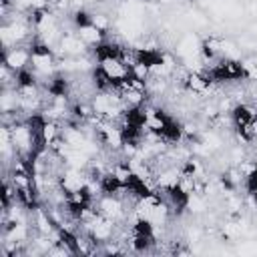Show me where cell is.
I'll use <instances>...</instances> for the list:
<instances>
[{"label": "cell", "instance_id": "6da1fadb", "mask_svg": "<svg viewBox=\"0 0 257 257\" xmlns=\"http://www.w3.org/2000/svg\"><path fill=\"white\" fill-rule=\"evenodd\" d=\"M94 209L100 215L112 219L114 223H124V219H126V201H124V197L100 195L96 199V203H94Z\"/></svg>", "mask_w": 257, "mask_h": 257}, {"label": "cell", "instance_id": "7a4b0ae2", "mask_svg": "<svg viewBox=\"0 0 257 257\" xmlns=\"http://www.w3.org/2000/svg\"><path fill=\"white\" fill-rule=\"evenodd\" d=\"M124 52H126V46L120 40L112 38V36L102 38L98 44H94L90 48V56H92L94 62H102V60H108V58H120L122 60Z\"/></svg>", "mask_w": 257, "mask_h": 257}, {"label": "cell", "instance_id": "3957f363", "mask_svg": "<svg viewBox=\"0 0 257 257\" xmlns=\"http://www.w3.org/2000/svg\"><path fill=\"white\" fill-rule=\"evenodd\" d=\"M2 64L8 66L12 72L30 66V50L26 44H16L2 50Z\"/></svg>", "mask_w": 257, "mask_h": 257}, {"label": "cell", "instance_id": "277c9868", "mask_svg": "<svg viewBox=\"0 0 257 257\" xmlns=\"http://www.w3.org/2000/svg\"><path fill=\"white\" fill-rule=\"evenodd\" d=\"M163 58H165V50H161L159 46H147L145 44V46H135L133 48V62L147 66L151 72H153V68H157L163 62Z\"/></svg>", "mask_w": 257, "mask_h": 257}, {"label": "cell", "instance_id": "5b68a950", "mask_svg": "<svg viewBox=\"0 0 257 257\" xmlns=\"http://www.w3.org/2000/svg\"><path fill=\"white\" fill-rule=\"evenodd\" d=\"M159 137L167 143V145H171V147H175V145H181V143H185V131H183V120H179L177 116H173L163 128H161V133H159Z\"/></svg>", "mask_w": 257, "mask_h": 257}, {"label": "cell", "instance_id": "8992f818", "mask_svg": "<svg viewBox=\"0 0 257 257\" xmlns=\"http://www.w3.org/2000/svg\"><path fill=\"white\" fill-rule=\"evenodd\" d=\"M98 187H100V195L124 197V183H122L112 171H106V173L98 179Z\"/></svg>", "mask_w": 257, "mask_h": 257}, {"label": "cell", "instance_id": "52a82bcc", "mask_svg": "<svg viewBox=\"0 0 257 257\" xmlns=\"http://www.w3.org/2000/svg\"><path fill=\"white\" fill-rule=\"evenodd\" d=\"M92 18H94V10H90L88 6H76L68 12V22L74 32L92 26Z\"/></svg>", "mask_w": 257, "mask_h": 257}, {"label": "cell", "instance_id": "ba28073f", "mask_svg": "<svg viewBox=\"0 0 257 257\" xmlns=\"http://www.w3.org/2000/svg\"><path fill=\"white\" fill-rule=\"evenodd\" d=\"M147 104H128L124 106L122 110V116H120V122H126V124H135V126H147Z\"/></svg>", "mask_w": 257, "mask_h": 257}, {"label": "cell", "instance_id": "9c48e42d", "mask_svg": "<svg viewBox=\"0 0 257 257\" xmlns=\"http://www.w3.org/2000/svg\"><path fill=\"white\" fill-rule=\"evenodd\" d=\"M78 36L82 38V42L88 46V48H92L94 44H98L102 38H106L98 28H94V26H88V28H82V30H78Z\"/></svg>", "mask_w": 257, "mask_h": 257}, {"label": "cell", "instance_id": "30bf717a", "mask_svg": "<svg viewBox=\"0 0 257 257\" xmlns=\"http://www.w3.org/2000/svg\"><path fill=\"white\" fill-rule=\"evenodd\" d=\"M16 203V185L4 177V187H2V211L10 209Z\"/></svg>", "mask_w": 257, "mask_h": 257}, {"label": "cell", "instance_id": "8fae6325", "mask_svg": "<svg viewBox=\"0 0 257 257\" xmlns=\"http://www.w3.org/2000/svg\"><path fill=\"white\" fill-rule=\"evenodd\" d=\"M92 26L98 28L104 36H110V16H106L104 12H94V18H92Z\"/></svg>", "mask_w": 257, "mask_h": 257}]
</instances>
